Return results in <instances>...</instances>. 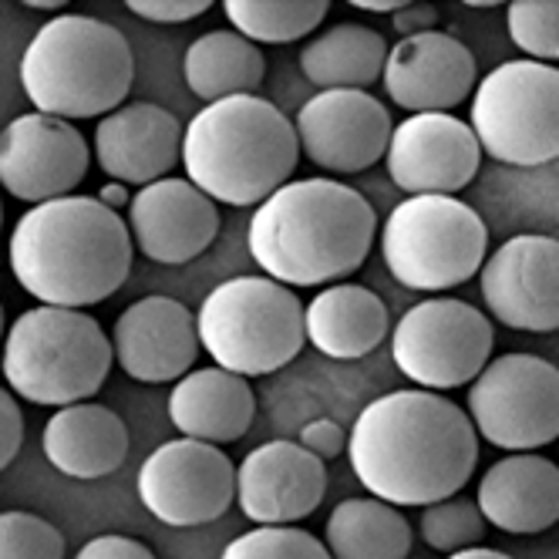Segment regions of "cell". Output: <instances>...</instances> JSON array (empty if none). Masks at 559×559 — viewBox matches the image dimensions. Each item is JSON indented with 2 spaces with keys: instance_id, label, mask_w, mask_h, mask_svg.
I'll use <instances>...</instances> for the list:
<instances>
[{
  "instance_id": "74e56055",
  "label": "cell",
  "mask_w": 559,
  "mask_h": 559,
  "mask_svg": "<svg viewBox=\"0 0 559 559\" xmlns=\"http://www.w3.org/2000/svg\"><path fill=\"white\" fill-rule=\"evenodd\" d=\"M438 21H442V14H438L435 4H405L402 11H397L391 17L394 31L402 37H415V34H428V31H438Z\"/></svg>"
},
{
  "instance_id": "d6986e66",
  "label": "cell",
  "mask_w": 559,
  "mask_h": 559,
  "mask_svg": "<svg viewBox=\"0 0 559 559\" xmlns=\"http://www.w3.org/2000/svg\"><path fill=\"white\" fill-rule=\"evenodd\" d=\"M328 492V468L300 442H266L236 468V506L253 526H294Z\"/></svg>"
},
{
  "instance_id": "2e32d148",
  "label": "cell",
  "mask_w": 559,
  "mask_h": 559,
  "mask_svg": "<svg viewBox=\"0 0 559 559\" xmlns=\"http://www.w3.org/2000/svg\"><path fill=\"white\" fill-rule=\"evenodd\" d=\"M384 158L391 182L402 192L455 195L483 166V145L462 118L428 111L408 115L402 126H394Z\"/></svg>"
},
{
  "instance_id": "d4e9b609",
  "label": "cell",
  "mask_w": 559,
  "mask_h": 559,
  "mask_svg": "<svg viewBox=\"0 0 559 559\" xmlns=\"http://www.w3.org/2000/svg\"><path fill=\"white\" fill-rule=\"evenodd\" d=\"M304 331L313 350L334 361H357L388 337V307L361 284H331L304 310Z\"/></svg>"
},
{
  "instance_id": "603a6c76",
  "label": "cell",
  "mask_w": 559,
  "mask_h": 559,
  "mask_svg": "<svg viewBox=\"0 0 559 559\" xmlns=\"http://www.w3.org/2000/svg\"><path fill=\"white\" fill-rule=\"evenodd\" d=\"M257 418V394L247 378L223 368H199L176 381L169 394V421L182 438L210 445L239 442Z\"/></svg>"
},
{
  "instance_id": "8992f818",
  "label": "cell",
  "mask_w": 559,
  "mask_h": 559,
  "mask_svg": "<svg viewBox=\"0 0 559 559\" xmlns=\"http://www.w3.org/2000/svg\"><path fill=\"white\" fill-rule=\"evenodd\" d=\"M111 361V341L92 313L41 304L11 324L0 371L24 402L68 408L102 391Z\"/></svg>"
},
{
  "instance_id": "1f68e13d",
  "label": "cell",
  "mask_w": 559,
  "mask_h": 559,
  "mask_svg": "<svg viewBox=\"0 0 559 559\" xmlns=\"http://www.w3.org/2000/svg\"><path fill=\"white\" fill-rule=\"evenodd\" d=\"M219 559H331L328 546L297 526H257L233 539Z\"/></svg>"
},
{
  "instance_id": "8fae6325",
  "label": "cell",
  "mask_w": 559,
  "mask_h": 559,
  "mask_svg": "<svg viewBox=\"0 0 559 559\" xmlns=\"http://www.w3.org/2000/svg\"><path fill=\"white\" fill-rule=\"evenodd\" d=\"M475 435L502 452H536L559 438V368L536 354H502L468 388Z\"/></svg>"
},
{
  "instance_id": "cb8c5ba5",
  "label": "cell",
  "mask_w": 559,
  "mask_h": 559,
  "mask_svg": "<svg viewBox=\"0 0 559 559\" xmlns=\"http://www.w3.org/2000/svg\"><path fill=\"white\" fill-rule=\"evenodd\" d=\"M41 449L61 475L92 483L122 468L129 459V428L111 408L78 402L48 418Z\"/></svg>"
},
{
  "instance_id": "4dcf8cb0",
  "label": "cell",
  "mask_w": 559,
  "mask_h": 559,
  "mask_svg": "<svg viewBox=\"0 0 559 559\" xmlns=\"http://www.w3.org/2000/svg\"><path fill=\"white\" fill-rule=\"evenodd\" d=\"M509 37L530 61H559V0H515L506 11Z\"/></svg>"
},
{
  "instance_id": "83f0119b",
  "label": "cell",
  "mask_w": 559,
  "mask_h": 559,
  "mask_svg": "<svg viewBox=\"0 0 559 559\" xmlns=\"http://www.w3.org/2000/svg\"><path fill=\"white\" fill-rule=\"evenodd\" d=\"M412 523L397 506L374 496H354L334 506L324 526L331 559H408Z\"/></svg>"
},
{
  "instance_id": "7bdbcfd3",
  "label": "cell",
  "mask_w": 559,
  "mask_h": 559,
  "mask_svg": "<svg viewBox=\"0 0 559 559\" xmlns=\"http://www.w3.org/2000/svg\"><path fill=\"white\" fill-rule=\"evenodd\" d=\"M0 337H4V307H0Z\"/></svg>"
},
{
  "instance_id": "6da1fadb",
  "label": "cell",
  "mask_w": 559,
  "mask_h": 559,
  "mask_svg": "<svg viewBox=\"0 0 559 559\" xmlns=\"http://www.w3.org/2000/svg\"><path fill=\"white\" fill-rule=\"evenodd\" d=\"M347 459L368 496L388 506H431L459 496L478 465V435L438 391H388L357 415Z\"/></svg>"
},
{
  "instance_id": "e575fe53",
  "label": "cell",
  "mask_w": 559,
  "mask_h": 559,
  "mask_svg": "<svg viewBox=\"0 0 559 559\" xmlns=\"http://www.w3.org/2000/svg\"><path fill=\"white\" fill-rule=\"evenodd\" d=\"M300 445L321 462H331L347 452V435L334 418H313L300 431Z\"/></svg>"
},
{
  "instance_id": "8d00e7d4",
  "label": "cell",
  "mask_w": 559,
  "mask_h": 559,
  "mask_svg": "<svg viewBox=\"0 0 559 559\" xmlns=\"http://www.w3.org/2000/svg\"><path fill=\"white\" fill-rule=\"evenodd\" d=\"M74 559H155V552L145 543L132 539V536L105 533V536L88 539L82 549H78Z\"/></svg>"
},
{
  "instance_id": "4316f807",
  "label": "cell",
  "mask_w": 559,
  "mask_h": 559,
  "mask_svg": "<svg viewBox=\"0 0 559 559\" xmlns=\"http://www.w3.org/2000/svg\"><path fill=\"white\" fill-rule=\"evenodd\" d=\"M266 74L263 51L236 31H210L186 48L182 78L199 102L253 95Z\"/></svg>"
},
{
  "instance_id": "277c9868",
  "label": "cell",
  "mask_w": 559,
  "mask_h": 559,
  "mask_svg": "<svg viewBox=\"0 0 559 559\" xmlns=\"http://www.w3.org/2000/svg\"><path fill=\"white\" fill-rule=\"evenodd\" d=\"M300 163L294 122L260 95L199 108L182 132L186 179L223 206H260Z\"/></svg>"
},
{
  "instance_id": "484cf974",
  "label": "cell",
  "mask_w": 559,
  "mask_h": 559,
  "mask_svg": "<svg viewBox=\"0 0 559 559\" xmlns=\"http://www.w3.org/2000/svg\"><path fill=\"white\" fill-rule=\"evenodd\" d=\"M384 61V34L354 21L321 31L313 41H307V48H300V71L321 92H368L381 82Z\"/></svg>"
},
{
  "instance_id": "d6a6232c",
  "label": "cell",
  "mask_w": 559,
  "mask_h": 559,
  "mask_svg": "<svg viewBox=\"0 0 559 559\" xmlns=\"http://www.w3.org/2000/svg\"><path fill=\"white\" fill-rule=\"evenodd\" d=\"M0 559H64V533L34 512H0Z\"/></svg>"
},
{
  "instance_id": "9a60e30c",
  "label": "cell",
  "mask_w": 559,
  "mask_h": 559,
  "mask_svg": "<svg viewBox=\"0 0 559 559\" xmlns=\"http://www.w3.org/2000/svg\"><path fill=\"white\" fill-rule=\"evenodd\" d=\"M294 132L317 169L354 176L388 155L394 122L388 105L368 92H317L300 105Z\"/></svg>"
},
{
  "instance_id": "52a82bcc",
  "label": "cell",
  "mask_w": 559,
  "mask_h": 559,
  "mask_svg": "<svg viewBox=\"0 0 559 559\" xmlns=\"http://www.w3.org/2000/svg\"><path fill=\"white\" fill-rule=\"evenodd\" d=\"M199 347L216 368L263 378L287 368L307 344L300 297L270 276H233L195 313Z\"/></svg>"
},
{
  "instance_id": "7c38bea8",
  "label": "cell",
  "mask_w": 559,
  "mask_h": 559,
  "mask_svg": "<svg viewBox=\"0 0 559 559\" xmlns=\"http://www.w3.org/2000/svg\"><path fill=\"white\" fill-rule=\"evenodd\" d=\"M139 499L166 526H206L236 502V468L219 445L176 438L142 462Z\"/></svg>"
},
{
  "instance_id": "b9f144b4",
  "label": "cell",
  "mask_w": 559,
  "mask_h": 559,
  "mask_svg": "<svg viewBox=\"0 0 559 559\" xmlns=\"http://www.w3.org/2000/svg\"><path fill=\"white\" fill-rule=\"evenodd\" d=\"M31 11H61L64 14V4H58V0H27Z\"/></svg>"
},
{
  "instance_id": "ba28073f",
  "label": "cell",
  "mask_w": 559,
  "mask_h": 559,
  "mask_svg": "<svg viewBox=\"0 0 559 559\" xmlns=\"http://www.w3.org/2000/svg\"><path fill=\"white\" fill-rule=\"evenodd\" d=\"M381 260L408 290H452L483 270L489 229L455 195H408L381 226Z\"/></svg>"
},
{
  "instance_id": "7a4b0ae2",
  "label": "cell",
  "mask_w": 559,
  "mask_h": 559,
  "mask_svg": "<svg viewBox=\"0 0 559 559\" xmlns=\"http://www.w3.org/2000/svg\"><path fill=\"white\" fill-rule=\"evenodd\" d=\"M378 236L368 199L334 179L280 186L253 210L247 247L253 263L284 287H324L361 270Z\"/></svg>"
},
{
  "instance_id": "4fadbf2b",
  "label": "cell",
  "mask_w": 559,
  "mask_h": 559,
  "mask_svg": "<svg viewBox=\"0 0 559 559\" xmlns=\"http://www.w3.org/2000/svg\"><path fill=\"white\" fill-rule=\"evenodd\" d=\"M489 317L509 331H559V239L523 233L486 257L478 270Z\"/></svg>"
},
{
  "instance_id": "7402d4cb",
  "label": "cell",
  "mask_w": 559,
  "mask_h": 559,
  "mask_svg": "<svg viewBox=\"0 0 559 559\" xmlns=\"http://www.w3.org/2000/svg\"><path fill=\"white\" fill-rule=\"evenodd\" d=\"M475 506L499 533L539 536L559 523V465L533 452H512L478 478Z\"/></svg>"
},
{
  "instance_id": "ee69618b",
  "label": "cell",
  "mask_w": 559,
  "mask_h": 559,
  "mask_svg": "<svg viewBox=\"0 0 559 559\" xmlns=\"http://www.w3.org/2000/svg\"><path fill=\"white\" fill-rule=\"evenodd\" d=\"M0 226H4V210H0Z\"/></svg>"
},
{
  "instance_id": "3957f363",
  "label": "cell",
  "mask_w": 559,
  "mask_h": 559,
  "mask_svg": "<svg viewBox=\"0 0 559 559\" xmlns=\"http://www.w3.org/2000/svg\"><path fill=\"white\" fill-rule=\"evenodd\" d=\"M132 233L92 195H64L27 210L11 233V273L45 307L82 310L129 280Z\"/></svg>"
},
{
  "instance_id": "5bb4252c",
  "label": "cell",
  "mask_w": 559,
  "mask_h": 559,
  "mask_svg": "<svg viewBox=\"0 0 559 559\" xmlns=\"http://www.w3.org/2000/svg\"><path fill=\"white\" fill-rule=\"evenodd\" d=\"M88 163L85 135L64 118L27 111L0 129V186L21 203L41 206L74 195Z\"/></svg>"
},
{
  "instance_id": "836d02e7",
  "label": "cell",
  "mask_w": 559,
  "mask_h": 559,
  "mask_svg": "<svg viewBox=\"0 0 559 559\" xmlns=\"http://www.w3.org/2000/svg\"><path fill=\"white\" fill-rule=\"evenodd\" d=\"M210 8V0H129V11L152 24H189Z\"/></svg>"
},
{
  "instance_id": "9c48e42d",
  "label": "cell",
  "mask_w": 559,
  "mask_h": 559,
  "mask_svg": "<svg viewBox=\"0 0 559 559\" xmlns=\"http://www.w3.org/2000/svg\"><path fill=\"white\" fill-rule=\"evenodd\" d=\"M472 132L483 155L536 169L559 158V68L502 61L472 92Z\"/></svg>"
},
{
  "instance_id": "ffe728a7",
  "label": "cell",
  "mask_w": 559,
  "mask_h": 559,
  "mask_svg": "<svg viewBox=\"0 0 559 559\" xmlns=\"http://www.w3.org/2000/svg\"><path fill=\"white\" fill-rule=\"evenodd\" d=\"M111 350L118 368L132 381H179L192 371L199 357L195 313L176 297H142L115 321Z\"/></svg>"
},
{
  "instance_id": "e0dca14e",
  "label": "cell",
  "mask_w": 559,
  "mask_h": 559,
  "mask_svg": "<svg viewBox=\"0 0 559 559\" xmlns=\"http://www.w3.org/2000/svg\"><path fill=\"white\" fill-rule=\"evenodd\" d=\"M129 233L132 247L145 260L158 266H182L213 247L219 236V210L189 179L166 176L132 195Z\"/></svg>"
},
{
  "instance_id": "30bf717a",
  "label": "cell",
  "mask_w": 559,
  "mask_h": 559,
  "mask_svg": "<svg viewBox=\"0 0 559 559\" xmlns=\"http://www.w3.org/2000/svg\"><path fill=\"white\" fill-rule=\"evenodd\" d=\"M489 317L455 297H428L402 313L391 334V357L415 388L452 391L478 378L492 357Z\"/></svg>"
},
{
  "instance_id": "5b68a950",
  "label": "cell",
  "mask_w": 559,
  "mask_h": 559,
  "mask_svg": "<svg viewBox=\"0 0 559 559\" xmlns=\"http://www.w3.org/2000/svg\"><path fill=\"white\" fill-rule=\"evenodd\" d=\"M135 58L126 34L88 14H58L41 24L21 55V88L34 111L105 118L132 92Z\"/></svg>"
},
{
  "instance_id": "60d3db41",
  "label": "cell",
  "mask_w": 559,
  "mask_h": 559,
  "mask_svg": "<svg viewBox=\"0 0 559 559\" xmlns=\"http://www.w3.org/2000/svg\"><path fill=\"white\" fill-rule=\"evenodd\" d=\"M445 559H512L499 549H486V546H472V549H462V552H452Z\"/></svg>"
},
{
  "instance_id": "f546056e",
  "label": "cell",
  "mask_w": 559,
  "mask_h": 559,
  "mask_svg": "<svg viewBox=\"0 0 559 559\" xmlns=\"http://www.w3.org/2000/svg\"><path fill=\"white\" fill-rule=\"evenodd\" d=\"M486 530H489L486 515L478 512V506L472 499H462V496L425 506L421 519H418L421 543L431 546L435 552H445V556L483 546Z\"/></svg>"
},
{
  "instance_id": "ab89813d",
  "label": "cell",
  "mask_w": 559,
  "mask_h": 559,
  "mask_svg": "<svg viewBox=\"0 0 559 559\" xmlns=\"http://www.w3.org/2000/svg\"><path fill=\"white\" fill-rule=\"evenodd\" d=\"M350 8L354 11H368V14H391L394 17L405 4H402V0H350Z\"/></svg>"
},
{
  "instance_id": "f35d334b",
  "label": "cell",
  "mask_w": 559,
  "mask_h": 559,
  "mask_svg": "<svg viewBox=\"0 0 559 559\" xmlns=\"http://www.w3.org/2000/svg\"><path fill=\"white\" fill-rule=\"evenodd\" d=\"M95 199H98L102 206L115 210V213H118V210H126V206L132 203V195H129V189H126L122 182H105V186L98 189V195H95Z\"/></svg>"
},
{
  "instance_id": "44dd1931",
  "label": "cell",
  "mask_w": 559,
  "mask_h": 559,
  "mask_svg": "<svg viewBox=\"0 0 559 559\" xmlns=\"http://www.w3.org/2000/svg\"><path fill=\"white\" fill-rule=\"evenodd\" d=\"M179 118L152 102H129L111 115L98 118L95 129V163L111 182H135L139 189L158 182L182 163Z\"/></svg>"
},
{
  "instance_id": "f1b7e54d",
  "label": "cell",
  "mask_w": 559,
  "mask_h": 559,
  "mask_svg": "<svg viewBox=\"0 0 559 559\" xmlns=\"http://www.w3.org/2000/svg\"><path fill=\"white\" fill-rule=\"evenodd\" d=\"M236 34L253 45H294L324 24L328 0H226L223 4Z\"/></svg>"
},
{
  "instance_id": "ac0fdd59",
  "label": "cell",
  "mask_w": 559,
  "mask_h": 559,
  "mask_svg": "<svg viewBox=\"0 0 559 559\" xmlns=\"http://www.w3.org/2000/svg\"><path fill=\"white\" fill-rule=\"evenodd\" d=\"M384 92L408 115L445 111L468 102L478 85L475 55L449 31H428L415 37H402L388 48L384 61Z\"/></svg>"
},
{
  "instance_id": "d590c367",
  "label": "cell",
  "mask_w": 559,
  "mask_h": 559,
  "mask_svg": "<svg viewBox=\"0 0 559 559\" xmlns=\"http://www.w3.org/2000/svg\"><path fill=\"white\" fill-rule=\"evenodd\" d=\"M21 442H24V415H21V405L11 391L0 388V472H4L17 452H21Z\"/></svg>"
}]
</instances>
